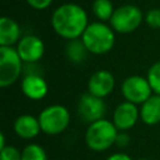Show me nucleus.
<instances>
[{"label": "nucleus", "instance_id": "obj_1", "mask_svg": "<svg viewBox=\"0 0 160 160\" xmlns=\"http://www.w3.org/2000/svg\"><path fill=\"white\" fill-rule=\"evenodd\" d=\"M89 25L88 14L80 5L66 2L58 6L51 15L54 31L66 40L80 39Z\"/></svg>", "mask_w": 160, "mask_h": 160}, {"label": "nucleus", "instance_id": "obj_2", "mask_svg": "<svg viewBox=\"0 0 160 160\" xmlns=\"http://www.w3.org/2000/svg\"><path fill=\"white\" fill-rule=\"evenodd\" d=\"M90 54L102 55L109 52L115 44V31L102 21L90 22L80 38Z\"/></svg>", "mask_w": 160, "mask_h": 160}, {"label": "nucleus", "instance_id": "obj_3", "mask_svg": "<svg viewBox=\"0 0 160 160\" xmlns=\"http://www.w3.org/2000/svg\"><path fill=\"white\" fill-rule=\"evenodd\" d=\"M118 131L112 121L106 119L96 120L89 124L85 132V142L92 151H105L116 142Z\"/></svg>", "mask_w": 160, "mask_h": 160}, {"label": "nucleus", "instance_id": "obj_4", "mask_svg": "<svg viewBox=\"0 0 160 160\" xmlns=\"http://www.w3.org/2000/svg\"><path fill=\"white\" fill-rule=\"evenodd\" d=\"M41 131L48 135H59L70 125V111L64 105H50L38 116Z\"/></svg>", "mask_w": 160, "mask_h": 160}, {"label": "nucleus", "instance_id": "obj_5", "mask_svg": "<svg viewBox=\"0 0 160 160\" xmlns=\"http://www.w3.org/2000/svg\"><path fill=\"white\" fill-rule=\"evenodd\" d=\"M142 19L140 8L134 4H124L115 9L110 19V26L119 34H130L141 25Z\"/></svg>", "mask_w": 160, "mask_h": 160}, {"label": "nucleus", "instance_id": "obj_6", "mask_svg": "<svg viewBox=\"0 0 160 160\" xmlns=\"http://www.w3.org/2000/svg\"><path fill=\"white\" fill-rule=\"evenodd\" d=\"M22 70V60L12 46H0V86L8 88L18 81Z\"/></svg>", "mask_w": 160, "mask_h": 160}, {"label": "nucleus", "instance_id": "obj_7", "mask_svg": "<svg viewBox=\"0 0 160 160\" xmlns=\"http://www.w3.org/2000/svg\"><path fill=\"white\" fill-rule=\"evenodd\" d=\"M121 92L126 101L138 105L142 104L152 95V89L146 78L140 75H131L122 81Z\"/></svg>", "mask_w": 160, "mask_h": 160}, {"label": "nucleus", "instance_id": "obj_8", "mask_svg": "<svg viewBox=\"0 0 160 160\" xmlns=\"http://www.w3.org/2000/svg\"><path fill=\"white\" fill-rule=\"evenodd\" d=\"M105 110H106V106L104 100L101 98L91 95L90 92L82 94L78 104L79 115L89 124L96 120L104 119Z\"/></svg>", "mask_w": 160, "mask_h": 160}, {"label": "nucleus", "instance_id": "obj_9", "mask_svg": "<svg viewBox=\"0 0 160 160\" xmlns=\"http://www.w3.org/2000/svg\"><path fill=\"white\" fill-rule=\"evenodd\" d=\"M16 50L24 62L34 64L42 58L45 52V45L39 36L25 35L16 44Z\"/></svg>", "mask_w": 160, "mask_h": 160}, {"label": "nucleus", "instance_id": "obj_10", "mask_svg": "<svg viewBox=\"0 0 160 160\" xmlns=\"http://www.w3.org/2000/svg\"><path fill=\"white\" fill-rule=\"evenodd\" d=\"M140 110L132 102L124 101L116 106L112 114V122L120 131L130 130L139 120Z\"/></svg>", "mask_w": 160, "mask_h": 160}, {"label": "nucleus", "instance_id": "obj_11", "mask_svg": "<svg viewBox=\"0 0 160 160\" xmlns=\"http://www.w3.org/2000/svg\"><path fill=\"white\" fill-rule=\"evenodd\" d=\"M114 88H115L114 75L108 70L95 71L89 78V81H88V92L101 99L110 95Z\"/></svg>", "mask_w": 160, "mask_h": 160}, {"label": "nucleus", "instance_id": "obj_12", "mask_svg": "<svg viewBox=\"0 0 160 160\" xmlns=\"http://www.w3.org/2000/svg\"><path fill=\"white\" fill-rule=\"evenodd\" d=\"M21 91L30 100H40L48 94V82L42 76L30 74L21 80Z\"/></svg>", "mask_w": 160, "mask_h": 160}, {"label": "nucleus", "instance_id": "obj_13", "mask_svg": "<svg viewBox=\"0 0 160 160\" xmlns=\"http://www.w3.org/2000/svg\"><path fill=\"white\" fill-rule=\"evenodd\" d=\"M14 131L21 139H25V140L34 139L41 131L39 119L29 114L20 115L14 121Z\"/></svg>", "mask_w": 160, "mask_h": 160}, {"label": "nucleus", "instance_id": "obj_14", "mask_svg": "<svg viewBox=\"0 0 160 160\" xmlns=\"http://www.w3.org/2000/svg\"><path fill=\"white\" fill-rule=\"evenodd\" d=\"M20 26L9 16L0 19V46H12L20 40Z\"/></svg>", "mask_w": 160, "mask_h": 160}, {"label": "nucleus", "instance_id": "obj_15", "mask_svg": "<svg viewBox=\"0 0 160 160\" xmlns=\"http://www.w3.org/2000/svg\"><path fill=\"white\" fill-rule=\"evenodd\" d=\"M140 119L146 125H156L160 122V95L154 94L141 104Z\"/></svg>", "mask_w": 160, "mask_h": 160}, {"label": "nucleus", "instance_id": "obj_16", "mask_svg": "<svg viewBox=\"0 0 160 160\" xmlns=\"http://www.w3.org/2000/svg\"><path fill=\"white\" fill-rule=\"evenodd\" d=\"M91 9H92V12L96 16V19L102 22L110 21V19L115 11L111 0H94Z\"/></svg>", "mask_w": 160, "mask_h": 160}, {"label": "nucleus", "instance_id": "obj_17", "mask_svg": "<svg viewBox=\"0 0 160 160\" xmlns=\"http://www.w3.org/2000/svg\"><path fill=\"white\" fill-rule=\"evenodd\" d=\"M86 52H89L85 48V45L82 44L81 39H75V40H69L68 45H66V55L68 58L74 61V62H81L85 56Z\"/></svg>", "mask_w": 160, "mask_h": 160}, {"label": "nucleus", "instance_id": "obj_18", "mask_svg": "<svg viewBox=\"0 0 160 160\" xmlns=\"http://www.w3.org/2000/svg\"><path fill=\"white\" fill-rule=\"evenodd\" d=\"M21 160H48V155L39 144H29L21 150Z\"/></svg>", "mask_w": 160, "mask_h": 160}, {"label": "nucleus", "instance_id": "obj_19", "mask_svg": "<svg viewBox=\"0 0 160 160\" xmlns=\"http://www.w3.org/2000/svg\"><path fill=\"white\" fill-rule=\"evenodd\" d=\"M146 79L152 89V92L160 95V60L150 66V69L148 70Z\"/></svg>", "mask_w": 160, "mask_h": 160}, {"label": "nucleus", "instance_id": "obj_20", "mask_svg": "<svg viewBox=\"0 0 160 160\" xmlns=\"http://www.w3.org/2000/svg\"><path fill=\"white\" fill-rule=\"evenodd\" d=\"M0 160H21V151L12 145H6L0 150Z\"/></svg>", "mask_w": 160, "mask_h": 160}, {"label": "nucleus", "instance_id": "obj_21", "mask_svg": "<svg viewBox=\"0 0 160 160\" xmlns=\"http://www.w3.org/2000/svg\"><path fill=\"white\" fill-rule=\"evenodd\" d=\"M148 26L151 29H160V9H151L144 18Z\"/></svg>", "mask_w": 160, "mask_h": 160}, {"label": "nucleus", "instance_id": "obj_22", "mask_svg": "<svg viewBox=\"0 0 160 160\" xmlns=\"http://www.w3.org/2000/svg\"><path fill=\"white\" fill-rule=\"evenodd\" d=\"M26 2L35 10H45L51 5L52 0H26Z\"/></svg>", "mask_w": 160, "mask_h": 160}, {"label": "nucleus", "instance_id": "obj_23", "mask_svg": "<svg viewBox=\"0 0 160 160\" xmlns=\"http://www.w3.org/2000/svg\"><path fill=\"white\" fill-rule=\"evenodd\" d=\"M130 142V138L128 136V134H125L124 131H121L120 134H118V138H116V145L120 146V148H125L128 146Z\"/></svg>", "mask_w": 160, "mask_h": 160}, {"label": "nucleus", "instance_id": "obj_24", "mask_svg": "<svg viewBox=\"0 0 160 160\" xmlns=\"http://www.w3.org/2000/svg\"><path fill=\"white\" fill-rule=\"evenodd\" d=\"M105 160H132V159L125 152H115V154H111L110 156H108Z\"/></svg>", "mask_w": 160, "mask_h": 160}, {"label": "nucleus", "instance_id": "obj_25", "mask_svg": "<svg viewBox=\"0 0 160 160\" xmlns=\"http://www.w3.org/2000/svg\"><path fill=\"white\" fill-rule=\"evenodd\" d=\"M6 145H5V135L4 132H0V150L4 149Z\"/></svg>", "mask_w": 160, "mask_h": 160}, {"label": "nucleus", "instance_id": "obj_26", "mask_svg": "<svg viewBox=\"0 0 160 160\" xmlns=\"http://www.w3.org/2000/svg\"><path fill=\"white\" fill-rule=\"evenodd\" d=\"M138 160H148V159H145V158H141V159H138Z\"/></svg>", "mask_w": 160, "mask_h": 160}]
</instances>
